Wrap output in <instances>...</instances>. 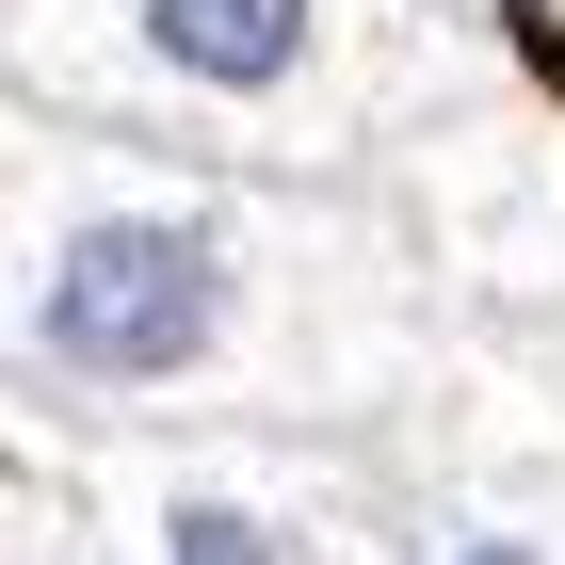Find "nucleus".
Wrapping results in <instances>:
<instances>
[{"label": "nucleus", "mask_w": 565, "mask_h": 565, "mask_svg": "<svg viewBox=\"0 0 565 565\" xmlns=\"http://www.w3.org/2000/svg\"><path fill=\"white\" fill-rule=\"evenodd\" d=\"M0 49L49 130L194 162H340L420 82L404 0H0Z\"/></svg>", "instance_id": "obj_2"}, {"label": "nucleus", "mask_w": 565, "mask_h": 565, "mask_svg": "<svg viewBox=\"0 0 565 565\" xmlns=\"http://www.w3.org/2000/svg\"><path fill=\"white\" fill-rule=\"evenodd\" d=\"M404 565H565V550H533V533H501V518H452V533H420Z\"/></svg>", "instance_id": "obj_4"}, {"label": "nucleus", "mask_w": 565, "mask_h": 565, "mask_svg": "<svg viewBox=\"0 0 565 565\" xmlns=\"http://www.w3.org/2000/svg\"><path fill=\"white\" fill-rule=\"evenodd\" d=\"M340 226H307L243 162H178L114 130H0V355L65 404H307L355 372Z\"/></svg>", "instance_id": "obj_1"}, {"label": "nucleus", "mask_w": 565, "mask_h": 565, "mask_svg": "<svg viewBox=\"0 0 565 565\" xmlns=\"http://www.w3.org/2000/svg\"><path fill=\"white\" fill-rule=\"evenodd\" d=\"M114 550L130 565H372V533L323 518L307 484L243 469V452H178L114 501Z\"/></svg>", "instance_id": "obj_3"}]
</instances>
